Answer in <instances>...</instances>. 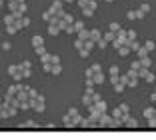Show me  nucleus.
Masks as SVG:
<instances>
[{
    "instance_id": "obj_45",
    "label": "nucleus",
    "mask_w": 156,
    "mask_h": 140,
    "mask_svg": "<svg viewBox=\"0 0 156 140\" xmlns=\"http://www.w3.org/2000/svg\"><path fill=\"white\" fill-rule=\"evenodd\" d=\"M110 30H112V32H118V30H120V24H118V22H112L110 24Z\"/></svg>"
},
{
    "instance_id": "obj_10",
    "label": "nucleus",
    "mask_w": 156,
    "mask_h": 140,
    "mask_svg": "<svg viewBox=\"0 0 156 140\" xmlns=\"http://www.w3.org/2000/svg\"><path fill=\"white\" fill-rule=\"evenodd\" d=\"M62 72V64H50V72L48 74H54V76H58Z\"/></svg>"
},
{
    "instance_id": "obj_29",
    "label": "nucleus",
    "mask_w": 156,
    "mask_h": 140,
    "mask_svg": "<svg viewBox=\"0 0 156 140\" xmlns=\"http://www.w3.org/2000/svg\"><path fill=\"white\" fill-rule=\"evenodd\" d=\"M78 54H80V58H88L90 50H88V48H80V50H78Z\"/></svg>"
},
{
    "instance_id": "obj_24",
    "label": "nucleus",
    "mask_w": 156,
    "mask_h": 140,
    "mask_svg": "<svg viewBox=\"0 0 156 140\" xmlns=\"http://www.w3.org/2000/svg\"><path fill=\"white\" fill-rule=\"evenodd\" d=\"M18 68H20V70H30V68H32V62L24 60V62H20V64H18Z\"/></svg>"
},
{
    "instance_id": "obj_49",
    "label": "nucleus",
    "mask_w": 156,
    "mask_h": 140,
    "mask_svg": "<svg viewBox=\"0 0 156 140\" xmlns=\"http://www.w3.org/2000/svg\"><path fill=\"white\" fill-rule=\"evenodd\" d=\"M50 64H60V56L52 54V60H50Z\"/></svg>"
},
{
    "instance_id": "obj_32",
    "label": "nucleus",
    "mask_w": 156,
    "mask_h": 140,
    "mask_svg": "<svg viewBox=\"0 0 156 140\" xmlns=\"http://www.w3.org/2000/svg\"><path fill=\"white\" fill-rule=\"evenodd\" d=\"M136 52H138V58H142V56H148V50H146L144 46H140L138 50H136Z\"/></svg>"
},
{
    "instance_id": "obj_35",
    "label": "nucleus",
    "mask_w": 156,
    "mask_h": 140,
    "mask_svg": "<svg viewBox=\"0 0 156 140\" xmlns=\"http://www.w3.org/2000/svg\"><path fill=\"white\" fill-rule=\"evenodd\" d=\"M82 14H84V16H92V14H94V10H92V8H88V6H84V8H82Z\"/></svg>"
},
{
    "instance_id": "obj_44",
    "label": "nucleus",
    "mask_w": 156,
    "mask_h": 140,
    "mask_svg": "<svg viewBox=\"0 0 156 140\" xmlns=\"http://www.w3.org/2000/svg\"><path fill=\"white\" fill-rule=\"evenodd\" d=\"M42 18H44L46 22H50V18H52V12H50V10H46L44 14H42Z\"/></svg>"
},
{
    "instance_id": "obj_9",
    "label": "nucleus",
    "mask_w": 156,
    "mask_h": 140,
    "mask_svg": "<svg viewBox=\"0 0 156 140\" xmlns=\"http://www.w3.org/2000/svg\"><path fill=\"white\" fill-rule=\"evenodd\" d=\"M126 18H128V20H138V18H144V16L138 10H128L126 12Z\"/></svg>"
},
{
    "instance_id": "obj_39",
    "label": "nucleus",
    "mask_w": 156,
    "mask_h": 140,
    "mask_svg": "<svg viewBox=\"0 0 156 140\" xmlns=\"http://www.w3.org/2000/svg\"><path fill=\"white\" fill-rule=\"evenodd\" d=\"M6 32H8V34H16V26H14V24H8V26H6Z\"/></svg>"
},
{
    "instance_id": "obj_20",
    "label": "nucleus",
    "mask_w": 156,
    "mask_h": 140,
    "mask_svg": "<svg viewBox=\"0 0 156 140\" xmlns=\"http://www.w3.org/2000/svg\"><path fill=\"white\" fill-rule=\"evenodd\" d=\"M18 72H20V68H18V64H10V66H8V74H10V76H14V74H18Z\"/></svg>"
},
{
    "instance_id": "obj_3",
    "label": "nucleus",
    "mask_w": 156,
    "mask_h": 140,
    "mask_svg": "<svg viewBox=\"0 0 156 140\" xmlns=\"http://www.w3.org/2000/svg\"><path fill=\"white\" fill-rule=\"evenodd\" d=\"M48 10L52 12V16H56L60 10H64V2H62V0H52V6H50Z\"/></svg>"
},
{
    "instance_id": "obj_12",
    "label": "nucleus",
    "mask_w": 156,
    "mask_h": 140,
    "mask_svg": "<svg viewBox=\"0 0 156 140\" xmlns=\"http://www.w3.org/2000/svg\"><path fill=\"white\" fill-rule=\"evenodd\" d=\"M126 46H128V50L136 52V50L140 48V42H138V40H128V44H126Z\"/></svg>"
},
{
    "instance_id": "obj_54",
    "label": "nucleus",
    "mask_w": 156,
    "mask_h": 140,
    "mask_svg": "<svg viewBox=\"0 0 156 140\" xmlns=\"http://www.w3.org/2000/svg\"><path fill=\"white\" fill-rule=\"evenodd\" d=\"M10 42H2V50H10Z\"/></svg>"
},
{
    "instance_id": "obj_7",
    "label": "nucleus",
    "mask_w": 156,
    "mask_h": 140,
    "mask_svg": "<svg viewBox=\"0 0 156 140\" xmlns=\"http://www.w3.org/2000/svg\"><path fill=\"white\" fill-rule=\"evenodd\" d=\"M102 38V32L98 30V28H94V30H88V40H92V42H98Z\"/></svg>"
},
{
    "instance_id": "obj_42",
    "label": "nucleus",
    "mask_w": 156,
    "mask_h": 140,
    "mask_svg": "<svg viewBox=\"0 0 156 140\" xmlns=\"http://www.w3.org/2000/svg\"><path fill=\"white\" fill-rule=\"evenodd\" d=\"M74 48H76V50H80V48H84V42H82V40H74Z\"/></svg>"
},
{
    "instance_id": "obj_34",
    "label": "nucleus",
    "mask_w": 156,
    "mask_h": 140,
    "mask_svg": "<svg viewBox=\"0 0 156 140\" xmlns=\"http://www.w3.org/2000/svg\"><path fill=\"white\" fill-rule=\"evenodd\" d=\"M90 70H92V72L96 74V72H102V66L98 64V62H96V64H92V66H90Z\"/></svg>"
},
{
    "instance_id": "obj_6",
    "label": "nucleus",
    "mask_w": 156,
    "mask_h": 140,
    "mask_svg": "<svg viewBox=\"0 0 156 140\" xmlns=\"http://www.w3.org/2000/svg\"><path fill=\"white\" fill-rule=\"evenodd\" d=\"M124 128H128V130H134V128H138V120L132 116H128L126 120H124Z\"/></svg>"
},
{
    "instance_id": "obj_22",
    "label": "nucleus",
    "mask_w": 156,
    "mask_h": 140,
    "mask_svg": "<svg viewBox=\"0 0 156 140\" xmlns=\"http://www.w3.org/2000/svg\"><path fill=\"white\" fill-rule=\"evenodd\" d=\"M138 12H140V14H142V16H146V14H148V12H150V4H142V6H140V8H138Z\"/></svg>"
},
{
    "instance_id": "obj_38",
    "label": "nucleus",
    "mask_w": 156,
    "mask_h": 140,
    "mask_svg": "<svg viewBox=\"0 0 156 140\" xmlns=\"http://www.w3.org/2000/svg\"><path fill=\"white\" fill-rule=\"evenodd\" d=\"M110 116H114V118H120V116H122V110H120V108H114Z\"/></svg>"
},
{
    "instance_id": "obj_11",
    "label": "nucleus",
    "mask_w": 156,
    "mask_h": 140,
    "mask_svg": "<svg viewBox=\"0 0 156 140\" xmlns=\"http://www.w3.org/2000/svg\"><path fill=\"white\" fill-rule=\"evenodd\" d=\"M140 66H142V68H150V66H152L150 56H142V58H140Z\"/></svg>"
},
{
    "instance_id": "obj_50",
    "label": "nucleus",
    "mask_w": 156,
    "mask_h": 140,
    "mask_svg": "<svg viewBox=\"0 0 156 140\" xmlns=\"http://www.w3.org/2000/svg\"><path fill=\"white\" fill-rule=\"evenodd\" d=\"M118 108H120L122 112H130V106H128V104H120V106H118Z\"/></svg>"
},
{
    "instance_id": "obj_46",
    "label": "nucleus",
    "mask_w": 156,
    "mask_h": 140,
    "mask_svg": "<svg viewBox=\"0 0 156 140\" xmlns=\"http://www.w3.org/2000/svg\"><path fill=\"white\" fill-rule=\"evenodd\" d=\"M84 48L92 50V48H94V42H92V40H84Z\"/></svg>"
},
{
    "instance_id": "obj_5",
    "label": "nucleus",
    "mask_w": 156,
    "mask_h": 140,
    "mask_svg": "<svg viewBox=\"0 0 156 140\" xmlns=\"http://www.w3.org/2000/svg\"><path fill=\"white\" fill-rule=\"evenodd\" d=\"M66 114H68V116H70V118H72V122H74L76 126H78V122L82 120V116H80V112H78L76 108H70V110H68Z\"/></svg>"
},
{
    "instance_id": "obj_57",
    "label": "nucleus",
    "mask_w": 156,
    "mask_h": 140,
    "mask_svg": "<svg viewBox=\"0 0 156 140\" xmlns=\"http://www.w3.org/2000/svg\"><path fill=\"white\" fill-rule=\"evenodd\" d=\"M44 128H46V130H52V128H56V126H54V124H52V122H48V124H46Z\"/></svg>"
},
{
    "instance_id": "obj_1",
    "label": "nucleus",
    "mask_w": 156,
    "mask_h": 140,
    "mask_svg": "<svg viewBox=\"0 0 156 140\" xmlns=\"http://www.w3.org/2000/svg\"><path fill=\"white\" fill-rule=\"evenodd\" d=\"M28 102H30V108H32V110H36V112H44V96H42V94H36L34 98L28 100Z\"/></svg>"
},
{
    "instance_id": "obj_40",
    "label": "nucleus",
    "mask_w": 156,
    "mask_h": 140,
    "mask_svg": "<svg viewBox=\"0 0 156 140\" xmlns=\"http://www.w3.org/2000/svg\"><path fill=\"white\" fill-rule=\"evenodd\" d=\"M34 50H36V54H38V56H42V54L46 52V50H44V44H42V46H34Z\"/></svg>"
},
{
    "instance_id": "obj_19",
    "label": "nucleus",
    "mask_w": 156,
    "mask_h": 140,
    "mask_svg": "<svg viewBox=\"0 0 156 140\" xmlns=\"http://www.w3.org/2000/svg\"><path fill=\"white\" fill-rule=\"evenodd\" d=\"M14 20H16V16H14V14H6V16H4V24H6V26H8V24H14Z\"/></svg>"
},
{
    "instance_id": "obj_23",
    "label": "nucleus",
    "mask_w": 156,
    "mask_h": 140,
    "mask_svg": "<svg viewBox=\"0 0 156 140\" xmlns=\"http://www.w3.org/2000/svg\"><path fill=\"white\" fill-rule=\"evenodd\" d=\"M142 46H144L146 50H148V54H150V52L154 50V40H146V42H144V44H142Z\"/></svg>"
},
{
    "instance_id": "obj_27",
    "label": "nucleus",
    "mask_w": 156,
    "mask_h": 140,
    "mask_svg": "<svg viewBox=\"0 0 156 140\" xmlns=\"http://www.w3.org/2000/svg\"><path fill=\"white\" fill-rule=\"evenodd\" d=\"M18 18H20V24H22V28L30 26V18H28V16H18Z\"/></svg>"
},
{
    "instance_id": "obj_52",
    "label": "nucleus",
    "mask_w": 156,
    "mask_h": 140,
    "mask_svg": "<svg viewBox=\"0 0 156 140\" xmlns=\"http://www.w3.org/2000/svg\"><path fill=\"white\" fill-rule=\"evenodd\" d=\"M90 98H92V102H98V100H100V94H90Z\"/></svg>"
},
{
    "instance_id": "obj_18",
    "label": "nucleus",
    "mask_w": 156,
    "mask_h": 140,
    "mask_svg": "<svg viewBox=\"0 0 156 140\" xmlns=\"http://www.w3.org/2000/svg\"><path fill=\"white\" fill-rule=\"evenodd\" d=\"M124 84H126L128 88H134V86L138 84V78H124Z\"/></svg>"
},
{
    "instance_id": "obj_37",
    "label": "nucleus",
    "mask_w": 156,
    "mask_h": 140,
    "mask_svg": "<svg viewBox=\"0 0 156 140\" xmlns=\"http://www.w3.org/2000/svg\"><path fill=\"white\" fill-rule=\"evenodd\" d=\"M126 38L128 40H136V32L134 30H126Z\"/></svg>"
},
{
    "instance_id": "obj_31",
    "label": "nucleus",
    "mask_w": 156,
    "mask_h": 140,
    "mask_svg": "<svg viewBox=\"0 0 156 140\" xmlns=\"http://www.w3.org/2000/svg\"><path fill=\"white\" fill-rule=\"evenodd\" d=\"M124 78H138V74H136V70H128V72H126V74H124Z\"/></svg>"
},
{
    "instance_id": "obj_8",
    "label": "nucleus",
    "mask_w": 156,
    "mask_h": 140,
    "mask_svg": "<svg viewBox=\"0 0 156 140\" xmlns=\"http://www.w3.org/2000/svg\"><path fill=\"white\" fill-rule=\"evenodd\" d=\"M62 122H64V126H66L68 130H74V128H76V124L72 122V118L68 116V114H64V116H62Z\"/></svg>"
},
{
    "instance_id": "obj_15",
    "label": "nucleus",
    "mask_w": 156,
    "mask_h": 140,
    "mask_svg": "<svg viewBox=\"0 0 156 140\" xmlns=\"http://www.w3.org/2000/svg\"><path fill=\"white\" fill-rule=\"evenodd\" d=\"M92 80H94V84H102L106 78H104V74H102V72H96V74L92 76Z\"/></svg>"
},
{
    "instance_id": "obj_30",
    "label": "nucleus",
    "mask_w": 156,
    "mask_h": 140,
    "mask_svg": "<svg viewBox=\"0 0 156 140\" xmlns=\"http://www.w3.org/2000/svg\"><path fill=\"white\" fill-rule=\"evenodd\" d=\"M94 46H98V48H100V50H102V48H106V46H108V42H106L104 38H100L98 42H94Z\"/></svg>"
},
{
    "instance_id": "obj_63",
    "label": "nucleus",
    "mask_w": 156,
    "mask_h": 140,
    "mask_svg": "<svg viewBox=\"0 0 156 140\" xmlns=\"http://www.w3.org/2000/svg\"><path fill=\"white\" fill-rule=\"evenodd\" d=\"M154 94H156V90H154Z\"/></svg>"
},
{
    "instance_id": "obj_28",
    "label": "nucleus",
    "mask_w": 156,
    "mask_h": 140,
    "mask_svg": "<svg viewBox=\"0 0 156 140\" xmlns=\"http://www.w3.org/2000/svg\"><path fill=\"white\" fill-rule=\"evenodd\" d=\"M82 104H84V106H90V104H92V98H90V94H84V96H82Z\"/></svg>"
},
{
    "instance_id": "obj_48",
    "label": "nucleus",
    "mask_w": 156,
    "mask_h": 140,
    "mask_svg": "<svg viewBox=\"0 0 156 140\" xmlns=\"http://www.w3.org/2000/svg\"><path fill=\"white\" fill-rule=\"evenodd\" d=\"M130 68H132V70H138V68H142V66H140V60H136V62H132V64H130Z\"/></svg>"
},
{
    "instance_id": "obj_43",
    "label": "nucleus",
    "mask_w": 156,
    "mask_h": 140,
    "mask_svg": "<svg viewBox=\"0 0 156 140\" xmlns=\"http://www.w3.org/2000/svg\"><path fill=\"white\" fill-rule=\"evenodd\" d=\"M64 32H66V34H74L76 30H74V26H72V24H68L66 28H64Z\"/></svg>"
},
{
    "instance_id": "obj_51",
    "label": "nucleus",
    "mask_w": 156,
    "mask_h": 140,
    "mask_svg": "<svg viewBox=\"0 0 156 140\" xmlns=\"http://www.w3.org/2000/svg\"><path fill=\"white\" fill-rule=\"evenodd\" d=\"M148 124H150V126H152V128H156V116L148 118Z\"/></svg>"
},
{
    "instance_id": "obj_47",
    "label": "nucleus",
    "mask_w": 156,
    "mask_h": 140,
    "mask_svg": "<svg viewBox=\"0 0 156 140\" xmlns=\"http://www.w3.org/2000/svg\"><path fill=\"white\" fill-rule=\"evenodd\" d=\"M86 6L92 8V10H96V6H98V4H96V0H88V4H86Z\"/></svg>"
},
{
    "instance_id": "obj_36",
    "label": "nucleus",
    "mask_w": 156,
    "mask_h": 140,
    "mask_svg": "<svg viewBox=\"0 0 156 140\" xmlns=\"http://www.w3.org/2000/svg\"><path fill=\"white\" fill-rule=\"evenodd\" d=\"M72 26H74V30H76V32H78V30H84V22H80V20H78V22H74Z\"/></svg>"
},
{
    "instance_id": "obj_41",
    "label": "nucleus",
    "mask_w": 156,
    "mask_h": 140,
    "mask_svg": "<svg viewBox=\"0 0 156 140\" xmlns=\"http://www.w3.org/2000/svg\"><path fill=\"white\" fill-rule=\"evenodd\" d=\"M110 76H118V66H116V64L110 66Z\"/></svg>"
},
{
    "instance_id": "obj_4",
    "label": "nucleus",
    "mask_w": 156,
    "mask_h": 140,
    "mask_svg": "<svg viewBox=\"0 0 156 140\" xmlns=\"http://www.w3.org/2000/svg\"><path fill=\"white\" fill-rule=\"evenodd\" d=\"M16 128H20V130H32V128H42L40 124H36L34 120H26V122H22V124H18Z\"/></svg>"
},
{
    "instance_id": "obj_60",
    "label": "nucleus",
    "mask_w": 156,
    "mask_h": 140,
    "mask_svg": "<svg viewBox=\"0 0 156 140\" xmlns=\"http://www.w3.org/2000/svg\"><path fill=\"white\" fill-rule=\"evenodd\" d=\"M106 2H114V0H106Z\"/></svg>"
},
{
    "instance_id": "obj_2",
    "label": "nucleus",
    "mask_w": 156,
    "mask_h": 140,
    "mask_svg": "<svg viewBox=\"0 0 156 140\" xmlns=\"http://www.w3.org/2000/svg\"><path fill=\"white\" fill-rule=\"evenodd\" d=\"M16 112H18L16 108H12L8 102H4V100H2V106H0V114H2V118H12Z\"/></svg>"
},
{
    "instance_id": "obj_16",
    "label": "nucleus",
    "mask_w": 156,
    "mask_h": 140,
    "mask_svg": "<svg viewBox=\"0 0 156 140\" xmlns=\"http://www.w3.org/2000/svg\"><path fill=\"white\" fill-rule=\"evenodd\" d=\"M76 38H78V40H82V42H84V40H88V30H86V28H84V30H78V32H76Z\"/></svg>"
},
{
    "instance_id": "obj_33",
    "label": "nucleus",
    "mask_w": 156,
    "mask_h": 140,
    "mask_svg": "<svg viewBox=\"0 0 156 140\" xmlns=\"http://www.w3.org/2000/svg\"><path fill=\"white\" fill-rule=\"evenodd\" d=\"M144 80H146V82H154V80H156V76L152 74V72H150V70H148V72H146V76H144Z\"/></svg>"
},
{
    "instance_id": "obj_59",
    "label": "nucleus",
    "mask_w": 156,
    "mask_h": 140,
    "mask_svg": "<svg viewBox=\"0 0 156 140\" xmlns=\"http://www.w3.org/2000/svg\"><path fill=\"white\" fill-rule=\"evenodd\" d=\"M2 2H4V0H0V6H2Z\"/></svg>"
},
{
    "instance_id": "obj_17",
    "label": "nucleus",
    "mask_w": 156,
    "mask_h": 140,
    "mask_svg": "<svg viewBox=\"0 0 156 140\" xmlns=\"http://www.w3.org/2000/svg\"><path fill=\"white\" fill-rule=\"evenodd\" d=\"M142 116H144L146 120H148V118H152V116H154V108H150V106L144 108V110H142Z\"/></svg>"
},
{
    "instance_id": "obj_53",
    "label": "nucleus",
    "mask_w": 156,
    "mask_h": 140,
    "mask_svg": "<svg viewBox=\"0 0 156 140\" xmlns=\"http://www.w3.org/2000/svg\"><path fill=\"white\" fill-rule=\"evenodd\" d=\"M76 2H78V6H80V8H84V6L88 4V0H76Z\"/></svg>"
},
{
    "instance_id": "obj_61",
    "label": "nucleus",
    "mask_w": 156,
    "mask_h": 140,
    "mask_svg": "<svg viewBox=\"0 0 156 140\" xmlns=\"http://www.w3.org/2000/svg\"><path fill=\"white\" fill-rule=\"evenodd\" d=\"M0 120H2V114H0Z\"/></svg>"
},
{
    "instance_id": "obj_13",
    "label": "nucleus",
    "mask_w": 156,
    "mask_h": 140,
    "mask_svg": "<svg viewBox=\"0 0 156 140\" xmlns=\"http://www.w3.org/2000/svg\"><path fill=\"white\" fill-rule=\"evenodd\" d=\"M102 38H104V40H106V42H114V40H116V32H104V34H102Z\"/></svg>"
},
{
    "instance_id": "obj_14",
    "label": "nucleus",
    "mask_w": 156,
    "mask_h": 140,
    "mask_svg": "<svg viewBox=\"0 0 156 140\" xmlns=\"http://www.w3.org/2000/svg\"><path fill=\"white\" fill-rule=\"evenodd\" d=\"M48 34H50V36H58V34H60V28L54 26V24H48Z\"/></svg>"
},
{
    "instance_id": "obj_55",
    "label": "nucleus",
    "mask_w": 156,
    "mask_h": 140,
    "mask_svg": "<svg viewBox=\"0 0 156 140\" xmlns=\"http://www.w3.org/2000/svg\"><path fill=\"white\" fill-rule=\"evenodd\" d=\"M84 94H94V88H92V86H86V90H84Z\"/></svg>"
},
{
    "instance_id": "obj_26",
    "label": "nucleus",
    "mask_w": 156,
    "mask_h": 140,
    "mask_svg": "<svg viewBox=\"0 0 156 140\" xmlns=\"http://www.w3.org/2000/svg\"><path fill=\"white\" fill-rule=\"evenodd\" d=\"M116 52H118L120 56H126V54H128L130 50H128V46H118V48H116Z\"/></svg>"
},
{
    "instance_id": "obj_21",
    "label": "nucleus",
    "mask_w": 156,
    "mask_h": 140,
    "mask_svg": "<svg viewBox=\"0 0 156 140\" xmlns=\"http://www.w3.org/2000/svg\"><path fill=\"white\" fill-rule=\"evenodd\" d=\"M42 44H44L42 36H32V46H42Z\"/></svg>"
},
{
    "instance_id": "obj_62",
    "label": "nucleus",
    "mask_w": 156,
    "mask_h": 140,
    "mask_svg": "<svg viewBox=\"0 0 156 140\" xmlns=\"http://www.w3.org/2000/svg\"><path fill=\"white\" fill-rule=\"evenodd\" d=\"M154 116H156V110H154Z\"/></svg>"
},
{
    "instance_id": "obj_56",
    "label": "nucleus",
    "mask_w": 156,
    "mask_h": 140,
    "mask_svg": "<svg viewBox=\"0 0 156 140\" xmlns=\"http://www.w3.org/2000/svg\"><path fill=\"white\" fill-rule=\"evenodd\" d=\"M20 72H22V78H28V76H30V70H20Z\"/></svg>"
},
{
    "instance_id": "obj_25",
    "label": "nucleus",
    "mask_w": 156,
    "mask_h": 140,
    "mask_svg": "<svg viewBox=\"0 0 156 140\" xmlns=\"http://www.w3.org/2000/svg\"><path fill=\"white\" fill-rule=\"evenodd\" d=\"M40 60H42V64H50V60H52V54H48V52H44V54L40 56Z\"/></svg>"
},
{
    "instance_id": "obj_58",
    "label": "nucleus",
    "mask_w": 156,
    "mask_h": 140,
    "mask_svg": "<svg viewBox=\"0 0 156 140\" xmlns=\"http://www.w3.org/2000/svg\"><path fill=\"white\" fill-rule=\"evenodd\" d=\"M64 2H68V4H70V2H76V0H64Z\"/></svg>"
}]
</instances>
